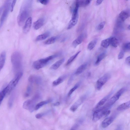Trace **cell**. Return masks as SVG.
<instances>
[{"label": "cell", "instance_id": "6da1fadb", "mask_svg": "<svg viewBox=\"0 0 130 130\" xmlns=\"http://www.w3.org/2000/svg\"><path fill=\"white\" fill-rule=\"evenodd\" d=\"M11 61L15 75L22 72V58L20 53L18 51L13 53L11 56Z\"/></svg>", "mask_w": 130, "mask_h": 130}, {"label": "cell", "instance_id": "7a4b0ae2", "mask_svg": "<svg viewBox=\"0 0 130 130\" xmlns=\"http://www.w3.org/2000/svg\"><path fill=\"white\" fill-rule=\"evenodd\" d=\"M30 2L26 1L22 4L17 18L18 24L21 26L27 18L29 13L30 7Z\"/></svg>", "mask_w": 130, "mask_h": 130}, {"label": "cell", "instance_id": "3957f363", "mask_svg": "<svg viewBox=\"0 0 130 130\" xmlns=\"http://www.w3.org/2000/svg\"><path fill=\"white\" fill-rule=\"evenodd\" d=\"M110 112L109 110L105 108L104 106L95 108L93 113L92 120L94 122H96L102 117L108 116Z\"/></svg>", "mask_w": 130, "mask_h": 130}, {"label": "cell", "instance_id": "277c9868", "mask_svg": "<svg viewBox=\"0 0 130 130\" xmlns=\"http://www.w3.org/2000/svg\"><path fill=\"white\" fill-rule=\"evenodd\" d=\"M57 55L49 56L45 58L41 59L35 61L33 63V68L38 70L46 66L51 60L57 57Z\"/></svg>", "mask_w": 130, "mask_h": 130}, {"label": "cell", "instance_id": "5b68a950", "mask_svg": "<svg viewBox=\"0 0 130 130\" xmlns=\"http://www.w3.org/2000/svg\"><path fill=\"white\" fill-rule=\"evenodd\" d=\"M23 75L21 72L15 75L14 77L6 87L4 88L6 95L9 94L14 89L18 83Z\"/></svg>", "mask_w": 130, "mask_h": 130}, {"label": "cell", "instance_id": "8992f818", "mask_svg": "<svg viewBox=\"0 0 130 130\" xmlns=\"http://www.w3.org/2000/svg\"><path fill=\"white\" fill-rule=\"evenodd\" d=\"M126 88L123 87L120 89L103 106L105 108H108L112 106L119 99L121 96L125 92Z\"/></svg>", "mask_w": 130, "mask_h": 130}, {"label": "cell", "instance_id": "52a82bcc", "mask_svg": "<svg viewBox=\"0 0 130 130\" xmlns=\"http://www.w3.org/2000/svg\"><path fill=\"white\" fill-rule=\"evenodd\" d=\"M11 3L10 0L6 1L4 5V10L0 20V29L3 26L4 23L8 15L10 9Z\"/></svg>", "mask_w": 130, "mask_h": 130}, {"label": "cell", "instance_id": "ba28073f", "mask_svg": "<svg viewBox=\"0 0 130 130\" xmlns=\"http://www.w3.org/2000/svg\"><path fill=\"white\" fill-rule=\"evenodd\" d=\"M36 102L33 99L28 100L24 103L23 105V108L32 112L35 110Z\"/></svg>", "mask_w": 130, "mask_h": 130}, {"label": "cell", "instance_id": "9c48e42d", "mask_svg": "<svg viewBox=\"0 0 130 130\" xmlns=\"http://www.w3.org/2000/svg\"><path fill=\"white\" fill-rule=\"evenodd\" d=\"M110 75L108 73L106 74L99 78L96 83V88L100 90L102 86L110 78Z\"/></svg>", "mask_w": 130, "mask_h": 130}, {"label": "cell", "instance_id": "30bf717a", "mask_svg": "<svg viewBox=\"0 0 130 130\" xmlns=\"http://www.w3.org/2000/svg\"><path fill=\"white\" fill-rule=\"evenodd\" d=\"M86 98V95L81 96L71 106L70 108V110L73 112L75 111L83 103Z\"/></svg>", "mask_w": 130, "mask_h": 130}, {"label": "cell", "instance_id": "8fae6325", "mask_svg": "<svg viewBox=\"0 0 130 130\" xmlns=\"http://www.w3.org/2000/svg\"><path fill=\"white\" fill-rule=\"evenodd\" d=\"M28 80L29 83L38 85L40 84L42 82L41 78L39 76L35 75H30Z\"/></svg>", "mask_w": 130, "mask_h": 130}, {"label": "cell", "instance_id": "7c38bea8", "mask_svg": "<svg viewBox=\"0 0 130 130\" xmlns=\"http://www.w3.org/2000/svg\"><path fill=\"white\" fill-rule=\"evenodd\" d=\"M32 22V19L31 17H29L27 19L23 28L24 33L26 34L29 31L31 26Z\"/></svg>", "mask_w": 130, "mask_h": 130}, {"label": "cell", "instance_id": "4fadbf2b", "mask_svg": "<svg viewBox=\"0 0 130 130\" xmlns=\"http://www.w3.org/2000/svg\"><path fill=\"white\" fill-rule=\"evenodd\" d=\"M86 35L84 33L80 34L72 42V45L74 47H76L80 44L83 41L86 37Z\"/></svg>", "mask_w": 130, "mask_h": 130}, {"label": "cell", "instance_id": "5bb4252c", "mask_svg": "<svg viewBox=\"0 0 130 130\" xmlns=\"http://www.w3.org/2000/svg\"><path fill=\"white\" fill-rule=\"evenodd\" d=\"M114 118L112 116H110L105 119L102 122L101 126L104 128L108 126L113 122Z\"/></svg>", "mask_w": 130, "mask_h": 130}, {"label": "cell", "instance_id": "9a60e30c", "mask_svg": "<svg viewBox=\"0 0 130 130\" xmlns=\"http://www.w3.org/2000/svg\"><path fill=\"white\" fill-rule=\"evenodd\" d=\"M44 19L43 18L39 19L35 22L33 24V27L35 30H37L40 28L43 25Z\"/></svg>", "mask_w": 130, "mask_h": 130}, {"label": "cell", "instance_id": "2e32d148", "mask_svg": "<svg viewBox=\"0 0 130 130\" xmlns=\"http://www.w3.org/2000/svg\"><path fill=\"white\" fill-rule=\"evenodd\" d=\"M68 75L65 74L60 76L57 79L54 81L52 83L53 86H56L62 83L67 77Z\"/></svg>", "mask_w": 130, "mask_h": 130}, {"label": "cell", "instance_id": "e0dca14e", "mask_svg": "<svg viewBox=\"0 0 130 130\" xmlns=\"http://www.w3.org/2000/svg\"><path fill=\"white\" fill-rule=\"evenodd\" d=\"M65 60V59L63 58L57 61L51 66L50 69L52 70H57L63 63Z\"/></svg>", "mask_w": 130, "mask_h": 130}, {"label": "cell", "instance_id": "ac0fdd59", "mask_svg": "<svg viewBox=\"0 0 130 130\" xmlns=\"http://www.w3.org/2000/svg\"><path fill=\"white\" fill-rule=\"evenodd\" d=\"M112 94V92L110 93L102 99L97 103L95 108H99L103 105L107 101Z\"/></svg>", "mask_w": 130, "mask_h": 130}, {"label": "cell", "instance_id": "d6986e66", "mask_svg": "<svg viewBox=\"0 0 130 130\" xmlns=\"http://www.w3.org/2000/svg\"><path fill=\"white\" fill-rule=\"evenodd\" d=\"M130 101L124 103L119 106L117 110L119 111H122L127 109L130 107Z\"/></svg>", "mask_w": 130, "mask_h": 130}, {"label": "cell", "instance_id": "ffe728a7", "mask_svg": "<svg viewBox=\"0 0 130 130\" xmlns=\"http://www.w3.org/2000/svg\"><path fill=\"white\" fill-rule=\"evenodd\" d=\"M6 58V53L5 51L2 52L0 55V72L5 64Z\"/></svg>", "mask_w": 130, "mask_h": 130}, {"label": "cell", "instance_id": "44dd1931", "mask_svg": "<svg viewBox=\"0 0 130 130\" xmlns=\"http://www.w3.org/2000/svg\"><path fill=\"white\" fill-rule=\"evenodd\" d=\"M87 65V64L85 63L80 66L77 69L75 74L76 75L80 74L83 73L86 69Z\"/></svg>", "mask_w": 130, "mask_h": 130}, {"label": "cell", "instance_id": "7402d4cb", "mask_svg": "<svg viewBox=\"0 0 130 130\" xmlns=\"http://www.w3.org/2000/svg\"><path fill=\"white\" fill-rule=\"evenodd\" d=\"M50 35V33L49 32H45L37 36L36 38V40L37 41L43 40L47 38Z\"/></svg>", "mask_w": 130, "mask_h": 130}, {"label": "cell", "instance_id": "603a6c76", "mask_svg": "<svg viewBox=\"0 0 130 130\" xmlns=\"http://www.w3.org/2000/svg\"><path fill=\"white\" fill-rule=\"evenodd\" d=\"M129 16V14L127 12L122 11L119 14V17L122 21H124Z\"/></svg>", "mask_w": 130, "mask_h": 130}, {"label": "cell", "instance_id": "cb8c5ba5", "mask_svg": "<svg viewBox=\"0 0 130 130\" xmlns=\"http://www.w3.org/2000/svg\"><path fill=\"white\" fill-rule=\"evenodd\" d=\"M110 44L113 47H116L118 46V42L117 39L115 37H111L109 38Z\"/></svg>", "mask_w": 130, "mask_h": 130}, {"label": "cell", "instance_id": "d4e9b609", "mask_svg": "<svg viewBox=\"0 0 130 130\" xmlns=\"http://www.w3.org/2000/svg\"><path fill=\"white\" fill-rule=\"evenodd\" d=\"M52 100L50 99L46 101H42L40 102L36 105L35 110H37L38 109L43 105L50 102Z\"/></svg>", "mask_w": 130, "mask_h": 130}, {"label": "cell", "instance_id": "484cf974", "mask_svg": "<svg viewBox=\"0 0 130 130\" xmlns=\"http://www.w3.org/2000/svg\"><path fill=\"white\" fill-rule=\"evenodd\" d=\"M106 55L105 52L99 54L98 56L96 61L95 62V64L97 65L99 64L100 62L105 57Z\"/></svg>", "mask_w": 130, "mask_h": 130}, {"label": "cell", "instance_id": "4316f807", "mask_svg": "<svg viewBox=\"0 0 130 130\" xmlns=\"http://www.w3.org/2000/svg\"><path fill=\"white\" fill-rule=\"evenodd\" d=\"M15 96V93L13 92L11 95L8 101V106L10 108L12 107Z\"/></svg>", "mask_w": 130, "mask_h": 130}, {"label": "cell", "instance_id": "83f0119b", "mask_svg": "<svg viewBox=\"0 0 130 130\" xmlns=\"http://www.w3.org/2000/svg\"><path fill=\"white\" fill-rule=\"evenodd\" d=\"M97 42V40L96 39H93L91 41L88 45V49L90 50H92L95 47Z\"/></svg>", "mask_w": 130, "mask_h": 130}, {"label": "cell", "instance_id": "f1b7e54d", "mask_svg": "<svg viewBox=\"0 0 130 130\" xmlns=\"http://www.w3.org/2000/svg\"><path fill=\"white\" fill-rule=\"evenodd\" d=\"M91 1L89 0H78L79 7L87 6L90 4Z\"/></svg>", "mask_w": 130, "mask_h": 130}, {"label": "cell", "instance_id": "f546056e", "mask_svg": "<svg viewBox=\"0 0 130 130\" xmlns=\"http://www.w3.org/2000/svg\"><path fill=\"white\" fill-rule=\"evenodd\" d=\"M110 44L109 38L103 40L101 43V46L105 48H108Z\"/></svg>", "mask_w": 130, "mask_h": 130}, {"label": "cell", "instance_id": "4dcf8cb0", "mask_svg": "<svg viewBox=\"0 0 130 130\" xmlns=\"http://www.w3.org/2000/svg\"><path fill=\"white\" fill-rule=\"evenodd\" d=\"M78 20V19H71L69 23L67 28V29H70L75 26L77 24Z\"/></svg>", "mask_w": 130, "mask_h": 130}, {"label": "cell", "instance_id": "1f68e13d", "mask_svg": "<svg viewBox=\"0 0 130 130\" xmlns=\"http://www.w3.org/2000/svg\"><path fill=\"white\" fill-rule=\"evenodd\" d=\"M80 52V51H79L71 56L67 60L66 65L67 66L71 63L76 58Z\"/></svg>", "mask_w": 130, "mask_h": 130}, {"label": "cell", "instance_id": "d6a6232c", "mask_svg": "<svg viewBox=\"0 0 130 130\" xmlns=\"http://www.w3.org/2000/svg\"><path fill=\"white\" fill-rule=\"evenodd\" d=\"M57 37L55 36L52 37L46 40L44 42L45 44L48 45L54 43L57 39Z\"/></svg>", "mask_w": 130, "mask_h": 130}, {"label": "cell", "instance_id": "836d02e7", "mask_svg": "<svg viewBox=\"0 0 130 130\" xmlns=\"http://www.w3.org/2000/svg\"><path fill=\"white\" fill-rule=\"evenodd\" d=\"M32 91L31 87L30 85H28L26 88V90L24 94V97L27 98L29 96L31 93Z\"/></svg>", "mask_w": 130, "mask_h": 130}, {"label": "cell", "instance_id": "e575fe53", "mask_svg": "<svg viewBox=\"0 0 130 130\" xmlns=\"http://www.w3.org/2000/svg\"><path fill=\"white\" fill-rule=\"evenodd\" d=\"M79 84H80L79 83H77L73 88L70 90L68 93V96L70 97V96L78 88Z\"/></svg>", "mask_w": 130, "mask_h": 130}, {"label": "cell", "instance_id": "d590c367", "mask_svg": "<svg viewBox=\"0 0 130 130\" xmlns=\"http://www.w3.org/2000/svg\"><path fill=\"white\" fill-rule=\"evenodd\" d=\"M6 95V93L4 88L0 92V105L4 98Z\"/></svg>", "mask_w": 130, "mask_h": 130}, {"label": "cell", "instance_id": "8d00e7d4", "mask_svg": "<svg viewBox=\"0 0 130 130\" xmlns=\"http://www.w3.org/2000/svg\"><path fill=\"white\" fill-rule=\"evenodd\" d=\"M125 51L123 48L121 50L118 56V58L119 59H121L123 58Z\"/></svg>", "mask_w": 130, "mask_h": 130}, {"label": "cell", "instance_id": "74e56055", "mask_svg": "<svg viewBox=\"0 0 130 130\" xmlns=\"http://www.w3.org/2000/svg\"><path fill=\"white\" fill-rule=\"evenodd\" d=\"M105 24V22L103 21L100 23L97 26V29L98 30H100L103 29Z\"/></svg>", "mask_w": 130, "mask_h": 130}, {"label": "cell", "instance_id": "f35d334b", "mask_svg": "<svg viewBox=\"0 0 130 130\" xmlns=\"http://www.w3.org/2000/svg\"><path fill=\"white\" fill-rule=\"evenodd\" d=\"M130 42H127L125 43L124 45L123 48L125 51L129 50H130Z\"/></svg>", "mask_w": 130, "mask_h": 130}, {"label": "cell", "instance_id": "ab89813d", "mask_svg": "<svg viewBox=\"0 0 130 130\" xmlns=\"http://www.w3.org/2000/svg\"><path fill=\"white\" fill-rule=\"evenodd\" d=\"M40 3L44 5H46L48 3L49 1L48 0H40L38 1Z\"/></svg>", "mask_w": 130, "mask_h": 130}, {"label": "cell", "instance_id": "60d3db41", "mask_svg": "<svg viewBox=\"0 0 130 130\" xmlns=\"http://www.w3.org/2000/svg\"><path fill=\"white\" fill-rule=\"evenodd\" d=\"M16 0H13L11 4L10 7V11L11 12H12L13 10L14 6L16 2Z\"/></svg>", "mask_w": 130, "mask_h": 130}, {"label": "cell", "instance_id": "b9f144b4", "mask_svg": "<svg viewBox=\"0 0 130 130\" xmlns=\"http://www.w3.org/2000/svg\"><path fill=\"white\" fill-rule=\"evenodd\" d=\"M45 114L44 113H38L35 115V117L37 119H39L43 116Z\"/></svg>", "mask_w": 130, "mask_h": 130}, {"label": "cell", "instance_id": "7bdbcfd3", "mask_svg": "<svg viewBox=\"0 0 130 130\" xmlns=\"http://www.w3.org/2000/svg\"><path fill=\"white\" fill-rule=\"evenodd\" d=\"M125 61L126 63L128 66L130 65V57L129 56L126 57L125 59Z\"/></svg>", "mask_w": 130, "mask_h": 130}, {"label": "cell", "instance_id": "ee69618b", "mask_svg": "<svg viewBox=\"0 0 130 130\" xmlns=\"http://www.w3.org/2000/svg\"><path fill=\"white\" fill-rule=\"evenodd\" d=\"M103 0H97L96 1V5H98L101 4L103 1Z\"/></svg>", "mask_w": 130, "mask_h": 130}, {"label": "cell", "instance_id": "f6af8a7d", "mask_svg": "<svg viewBox=\"0 0 130 130\" xmlns=\"http://www.w3.org/2000/svg\"><path fill=\"white\" fill-rule=\"evenodd\" d=\"M4 9V5H3L0 7V16Z\"/></svg>", "mask_w": 130, "mask_h": 130}, {"label": "cell", "instance_id": "bcb514c9", "mask_svg": "<svg viewBox=\"0 0 130 130\" xmlns=\"http://www.w3.org/2000/svg\"><path fill=\"white\" fill-rule=\"evenodd\" d=\"M77 127V125H75L73 126L70 130H76V128Z\"/></svg>", "mask_w": 130, "mask_h": 130}, {"label": "cell", "instance_id": "7dc6e473", "mask_svg": "<svg viewBox=\"0 0 130 130\" xmlns=\"http://www.w3.org/2000/svg\"><path fill=\"white\" fill-rule=\"evenodd\" d=\"M59 104L60 103L59 102H57L54 104L53 105L54 106H57L59 105Z\"/></svg>", "mask_w": 130, "mask_h": 130}, {"label": "cell", "instance_id": "c3c4849f", "mask_svg": "<svg viewBox=\"0 0 130 130\" xmlns=\"http://www.w3.org/2000/svg\"><path fill=\"white\" fill-rule=\"evenodd\" d=\"M116 130H122V128L121 127L117 128Z\"/></svg>", "mask_w": 130, "mask_h": 130}, {"label": "cell", "instance_id": "681fc988", "mask_svg": "<svg viewBox=\"0 0 130 130\" xmlns=\"http://www.w3.org/2000/svg\"><path fill=\"white\" fill-rule=\"evenodd\" d=\"M128 28L129 30L130 29V25H129V26H128Z\"/></svg>", "mask_w": 130, "mask_h": 130}]
</instances>
